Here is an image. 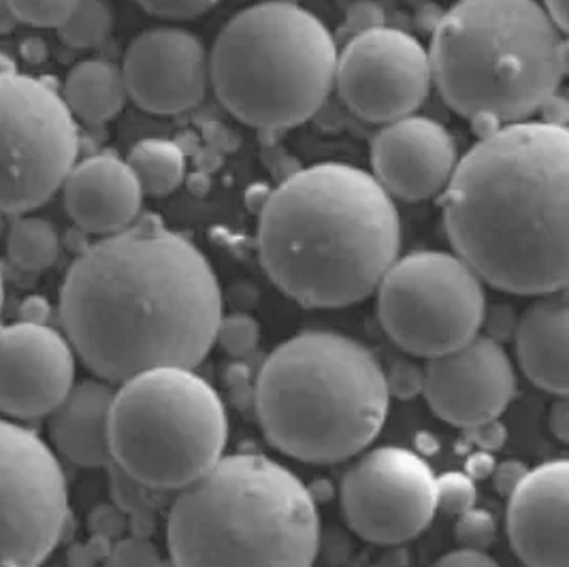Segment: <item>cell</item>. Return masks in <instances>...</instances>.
Returning a JSON list of instances; mask_svg holds the SVG:
<instances>
[{
    "instance_id": "6da1fadb",
    "label": "cell",
    "mask_w": 569,
    "mask_h": 567,
    "mask_svg": "<svg viewBox=\"0 0 569 567\" xmlns=\"http://www.w3.org/2000/svg\"><path fill=\"white\" fill-rule=\"evenodd\" d=\"M222 290L208 257L180 232H116L71 265L60 322L76 357L120 385L154 367L194 369L216 346Z\"/></svg>"
},
{
    "instance_id": "7a4b0ae2",
    "label": "cell",
    "mask_w": 569,
    "mask_h": 567,
    "mask_svg": "<svg viewBox=\"0 0 569 567\" xmlns=\"http://www.w3.org/2000/svg\"><path fill=\"white\" fill-rule=\"evenodd\" d=\"M455 255L515 295L563 292L569 278V132L517 122L482 137L441 192Z\"/></svg>"
},
{
    "instance_id": "3957f363",
    "label": "cell",
    "mask_w": 569,
    "mask_h": 567,
    "mask_svg": "<svg viewBox=\"0 0 569 567\" xmlns=\"http://www.w3.org/2000/svg\"><path fill=\"white\" fill-rule=\"evenodd\" d=\"M257 246L286 297L306 308H346L373 295L399 258L401 220L371 173L320 162L267 197Z\"/></svg>"
},
{
    "instance_id": "277c9868",
    "label": "cell",
    "mask_w": 569,
    "mask_h": 567,
    "mask_svg": "<svg viewBox=\"0 0 569 567\" xmlns=\"http://www.w3.org/2000/svg\"><path fill=\"white\" fill-rule=\"evenodd\" d=\"M167 544L173 567H311L320 515L284 465L254 452L224 455L176 493Z\"/></svg>"
},
{
    "instance_id": "5b68a950",
    "label": "cell",
    "mask_w": 569,
    "mask_h": 567,
    "mask_svg": "<svg viewBox=\"0 0 569 567\" xmlns=\"http://www.w3.org/2000/svg\"><path fill=\"white\" fill-rule=\"evenodd\" d=\"M387 374L361 341L333 331L286 339L260 367V429L303 464L348 461L380 436L389 416Z\"/></svg>"
},
{
    "instance_id": "8992f818",
    "label": "cell",
    "mask_w": 569,
    "mask_h": 567,
    "mask_svg": "<svg viewBox=\"0 0 569 567\" xmlns=\"http://www.w3.org/2000/svg\"><path fill=\"white\" fill-rule=\"evenodd\" d=\"M441 99L478 122L517 125L550 103L566 67V32L538 0H459L433 32Z\"/></svg>"
},
{
    "instance_id": "52a82bcc",
    "label": "cell",
    "mask_w": 569,
    "mask_h": 567,
    "mask_svg": "<svg viewBox=\"0 0 569 567\" xmlns=\"http://www.w3.org/2000/svg\"><path fill=\"white\" fill-rule=\"evenodd\" d=\"M331 30L297 2L262 0L220 30L209 53V83L248 127L292 129L313 118L336 88Z\"/></svg>"
},
{
    "instance_id": "ba28073f",
    "label": "cell",
    "mask_w": 569,
    "mask_h": 567,
    "mask_svg": "<svg viewBox=\"0 0 569 567\" xmlns=\"http://www.w3.org/2000/svg\"><path fill=\"white\" fill-rule=\"evenodd\" d=\"M227 441L224 401L190 367H154L113 392L111 465L148 489H186L224 457Z\"/></svg>"
},
{
    "instance_id": "9c48e42d",
    "label": "cell",
    "mask_w": 569,
    "mask_h": 567,
    "mask_svg": "<svg viewBox=\"0 0 569 567\" xmlns=\"http://www.w3.org/2000/svg\"><path fill=\"white\" fill-rule=\"evenodd\" d=\"M376 295L387 336L422 359L463 346L487 318L485 282L457 255L440 250L397 258Z\"/></svg>"
},
{
    "instance_id": "30bf717a",
    "label": "cell",
    "mask_w": 569,
    "mask_h": 567,
    "mask_svg": "<svg viewBox=\"0 0 569 567\" xmlns=\"http://www.w3.org/2000/svg\"><path fill=\"white\" fill-rule=\"evenodd\" d=\"M76 118L41 79L0 73V213L50 201L78 162Z\"/></svg>"
},
{
    "instance_id": "8fae6325",
    "label": "cell",
    "mask_w": 569,
    "mask_h": 567,
    "mask_svg": "<svg viewBox=\"0 0 569 567\" xmlns=\"http://www.w3.org/2000/svg\"><path fill=\"white\" fill-rule=\"evenodd\" d=\"M69 487L52 448L0 420V567H41L62 540Z\"/></svg>"
},
{
    "instance_id": "7c38bea8",
    "label": "cell",
    "mask_w": 569,
    "mask_h": 567,
    "mask_svg": "<svg viewBox=\"0 0 569 567\" xmlns=\"http://www.w3.org/2000/svg\"><path fill=\"white\" fill-rule=\"evenodd\" d=\"M339 501L346 523L362 540L403 544L438 515V476L410 448H373L341 478Z\"/></svg>"
},
{
    "instance_id": "4fadbf2b",
    "label": "cell",
    "mask_w": 569,
    "mask_h": 567,
    "mask_svg": "<svg viewBox=\"0 0 569 567\" xmlns=\"http://www.w3.org/2000/svg\"><path fill=\"white\" fill-rule=\"evenodd\" d=\"M431 83L429 50L399 28H365L337 52V92L365 122L389 125L415 116Z\"/></svg>"
},
{
    "instance_id": "5bb4252c",
    "label": "cell",
    "mask_w": 569,
    "mask_h": 567,
    "mask_svg": "<svg viewBox=\"0 0 569 567\" xmlns=\"http://www.w3.org/2000/svg\"><path fill=\"white\" fill-rule=\"evenodd\" d=\"M517 374L506 348L491 336L433 357L422 369V395L431 412L448 425L480 429L510 406Z\"/></svg>"
},
{
    "instance_id": "9a60e30c",
    "label": "cell",
    "mask_w": 569,
    "mask_h": 567,
    "mask_svg": "<svg viewBox=\"0 0 569 567\" xmlns=\"http://www.w3.org/2000/svg\"><path fill=\"white\" fill-rule=\"evenodd\" d=\"M122 76L129 99L156 116L194 109L209 88V52L183 28H150L130 41Z\"/></svg>"
},
{
    "instance_id": "2e32d148",
    "label": "cell",
    "mask_w": 569,
    "mask_h": 567,
    "mask_svg": "<svg viewBox=\"0 0 569 567\" xmlns=\"http://www.w3.org/2000/svg\"><path fill=\"white\" fill-rule=\"evenodd\" d=\"M76 350L50 325L13 322L0 329V412L43 418L76 385Z\"/></svg>"
},
{
    "instance_id": "e0dca14e",
    "label": "cell",
    "mask_w": 569,
    "mask_h": 567,
    "mask_svg": "<svg viewBox=\"0 0 569 567\" xmlns=\"http://www.w3.org/2000/svg\"><path fill=\"white\" fill-rule=\"evenodd\" d=\"M457 162L459 150L452 135L422 116L389 122L371 143V176L392 201L416 203L438 197Z\"/></svg>"
},
{
    "instance_id": "ac0fdd59",
    "label": "cell",
    "mask_w": 569,
    "mask_h": 567,
    "mask_svg": "<svg viewBox=\"0 0 569 567\" xmlns=\"http://www.w3.org/2000/svg\"><path fill=\"white\" fill-rule=\"evenodd\" d=\"M569 464L525 471L508 504V538L525 567H569Z\"/></svg>"
},
{
    "instance_id": "d6986e66",
    "label": "cell",
    "mask_w": 569,
    "mask_h": 567,
    "mask_svg": "<svg viewBox=\"0 0 569 567\" xmlns=\"http://www.w3.org/2000/svg\"><path fill=\"white\" fill-rule=\"evenodd\" d=\"M60 190L79 229L103 237L127 231L143 203V190L127 160L111 155L76 162Z\"/></svg>"
},
{
    "instance_id": "ffe728a7",
    "label": "cell",
    "mask_w": 569,
    "mask_h": 567,
    "mask_svg": "<svg viewBox=\"0 0 569 567\" xmlns=\"http://www.w3.org/2000/svg\"><path fill=\"white\" fill-rule=\"evenodd\" d=\"M515 348L522 374L546 392L569 390V308L566 292L542 295L518 318Z\"/></svg>"
},
{
    "instance_id": "44dd1931",
    "label": "cell",
    "mask_w": 569,
    "mask_h": 567,
    "mask_svg": "<svg viewBox=\"0 0 569 567\" xmlns=\"http://www.w3.org/2000/svg\"><path fill=\"white\" fill-rule=\"evenodd\" d=\"M116 388L101 378L76 382L50 414L53 448L73 465L97 469L111 465L109 414Z\"/></svg>"
},
{
    "instance_id": "7402d4cb",
    "label": "cell",
    "mask_w": 569,
    "mask_h": 567,
    "mask_svg": "<svg viewBox=\"0 0 569 567\" xmlns=\"http://www.w3.org/2000/svg\"><path fill=\"white\" fill-rule=\"evenodd\" d=\"M62 101L73 118L88 125L113 120L129 101L122 69L99 58L79 62L64 79Z\"/></svg>"
},
{
    "instance_id": "603a6c76",
    "label": "cell",
    "mask_w": 569,
    "mask_h": 567,
    "mask_svg": "<svg viewBox=\"0 0 569 567\" xmlns=\"http://www.w3.org/2000/svg\"><path fill=\"white\" fill-rule=\"evenodd\" d=\"M127 165L143 195L167 197L186 178V156L178 143L167 139H141L132 146Z\"/></svg>"
},
{
    "instance_id": "cb8c5ba5",
    "label": "cell",
    "mask_w": 569,
    "mask_h": 567,
    "mask_svg": "<svg viewBox=\"0 0 569 567\" xmlns=\"http://www.w3.org/2000/svg\"><path fill=\"white\" fill-rule=\"evenodd\" d=\"M7 257L24 271H46L60 257V235L50 220L22 216L7 235Z\"/></svg>"
},
{
    "instance_id": "d4e9b609",
    "label": "cell",
    "mask_w": 569,
    "mask_h": 567,
    "mask_svg": "<svg viewBox=\"0 0 569 567\" xmlns=\"http://www.w3.org/2000/svg\"><path fill=\"white\" fill-rule=\"evenodd\" d=\"M56 30L69 48H99L113 30V9L109 0H78L76 9Z\"/></svg>"
},
{
    "instance_id": "484cf974",
    "label": "cell",
    "mask_w": 569,
    "mask_h": 567,
    "mask_svg": "<svg viewBox=\"0 0 569 567\" xmlns=\"http://www.w3.org/2000/svg\"><path fill=\"white\" fill-rule=\"evenodd\" d=\"M259 341L260 325L257 318L241 311L229 314V316L222 314L216 331V344H220L227 355H231L234 359L250 357L259 348Z\"/></svg>"
},
{
    "instance_id": "4316f807",
    "label": "cell",
    "mask_w": 569,
    "mask_h": 567,
    "mask_svg": "<svg viewBox=\"0 0 569 567\" xmlns=\"http://www.w3.org/2000/svg\"><path fill=\"white\" fill-rule=\"evenodd\" d=\"M18 22L37 28H58L76 9L78 0H4Z\"/></svg>"
},
{
    "instance_id": "83f0119b",
    "label": "cell",
    "mask_w": 569,
    "mask_h": 567,
    "mask_svg": "<svg viewBox=\"0 0 569 567\" xmlns=\"http://www.w3.org/2000/svg\"><path fill=\"white\" fill-rule=\"evenodd\" d=\"M476 487L466 474H446L438 478V513L461 516L473 508Z\"/></svg>"
},
{
    "instance_id": "f1b7e54d",
    "label": "cell",
    "mask_w": 569,
    "mask_h": 567,
    "mask_svg": "<svg viewBox=\"0 0 569 567\" xmlns=\"http://www.w3.org/2000/svg\"><path fill=\"white\" fill-rule=\"evenodd\" d=\"M107 567H162L158 548L146 538H124L113 546Z\"/></svg>"
},
{
    "instance_id": "f546056e",
    "label": "cell",
    "mask_w": 569,
    "mask_h": 567,
    "mask_svg": "<svg viewBox=\"0 0 569 567\" xmlns=\"http://www.w3.org/2000/svg\"><path fill=\"white\" fill-rule=\"evenodd\" d=\"M495 518L482 510H467L459 518L457 525V540L461 541V548H473V550H487L489 544L495 540Z\"/></svg>"
},
{
    "instance_id": "4dcf8cb0",
    "label": "cell",
    "mask_w": 569,
    "mask_h": 567,
    "mask_svg": "<svg viewBox=\"0 0 569 567\" xmlns=\"http://www.w3.org/2000/svg\"><path fill=\"white\" fill-rule=\"evenodd\" d=\"M148 13L162 20H194L208 13L220 0H137Z\"/></svg>"
},
{
    "instance_id": "1f68e13d",
    "label": "cell",
    "mask_w": 569,
    "mask_h": 567,
    "mask_svg": "<svg viewBox=\"0 0 569 567\" xmlns=\"http://www.w3.org/2000/svg\"><path fill=\"white\" fill-rule=\"evenodd\" d=\"M387 380L390 395L397 392L401 399H410L416 390H422V369L415 365H399L392 376H387Z\"/></svg>"
},
{
    "instance_id": "d6a6232c",
    "label": "cell",
    "mask_w": 569,
    "mask_h": 567,
    "mask_svg": "<svg viewBox=\"0 0 569 567\" xmlns=\"http://www.w3.org/2000/svg\"><path fill=\"white\" fill-rule=\"evenodd\" d=\"M433 567H501L487 550H473V548H459L448 555H443Z\"/></svg>"
},
{
    "instance_id": "836d02e7",
    "label": "cell",
    "mask_w": 569,
    "mask_h": 567,
    "mask_svg": "<svg viewBox=\"0 0 569 567\" xmlns=\"http://www.w3.org/2000/svg\"><path fill=\"white\" fill-rule=\"evenodd\" d=\"M525 471H527V469H522L520 464L499 465V467H497V474H495V487H497V490L510 495L518 483H520V478L525 476Z\"/></svg>"
},
{
    "instance_id": "e575fe53",
    "label": "cell",
    "mask_w": 569,
    "mask_h": 567,
    "mask_svg": "<svg viewBox=\"0 0 569 567\" xmlns=\"http://www.w3.org/2000/svg\"><path fill=\"white\" fill-rule=\"evenodd\" d=\"M48 301L41 297H30L22 304V322H34V325H46L48 318Z\"/></svg>"
},
{
    "instance_id": "d590c367",
    "label": "cell",
    "mask_w": 569,
    "mask_h": 567,
    "mask_svg": "<svg viewBox=\"0 0 569 567\" xmlns=\"http://www.w3.org/2000/svg\"><path fill=\"white\" fill-rule=\"evenodd\" d=\"M550 429L561 441L569 438V408L566 401H559L550 412Z\"/></svg>"
},
{
    "instance_id": "8d00e7d4",
    "label": "cell",
    "mask_w": 569,
    "mask_h": 567,
    "mask_svg": "<svg viewBox=\"0 0 569 567\" xmlns=\"http://www.w3.org/2000/svg\"><path fill=\"white\" fill-rule=\"evenodd\" d=\"M543 9L548 16L557 22V27L563 32H568V0H543Z\"/></svg>"
},
{
    "instance_id": "74e56055",
    "label": "cell",
    "mask_w": 569,
    "mask_h": 567,
    "mask_svg": "<svg viewBox=\"0 0 569 567\" xmlns=\"http://www.w3.org/2000/svg\"><path fill=\"white\" fill-rule=\"evenodd\" d=\"M18 24L13 11L9 9V4L4 0H0V34H9Z\"/></svg>"
},
{
    "instance_id": "f35d334b",
    "label": "cell",
    "mask_w": 569,
    "mask_h": 567,
    "mask_svg": "<svg viewBox=\"0 0 569 567\" xmlns=\"http://www.w3.org/2000/svg\"><path fill=\"white\" fill-rule=\"evenodd\" d=\"M2 304H4V284H2V273H0V311H2Z\"/></svg>"
}]
</instances>
